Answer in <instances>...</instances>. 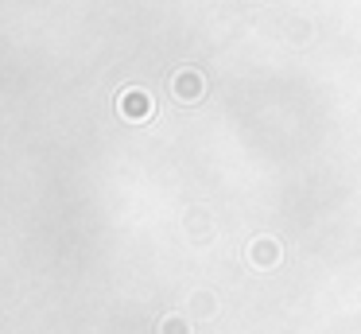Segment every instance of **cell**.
Returning a JSON list of instances; mask_svg holds the SVG:
<instances>
[{
	"label": "cell",
	"mask_w": 361,
	"mask_h": 334,
	"mask_svg": "<svg viewBox=\"0 0 361 334\" xmlns=\"http://www.w3.org/2000/svg\"><path fill=\"white\" fill-rule=\"evenodd\" d=\"M159 330H164V334H190V326H187V318H167Z\"/></svg>",
	"instance_id": "cell-4"
},
{
	"label": "cell",
	"mask_w": 361,
	"mask_h": 334,
	"mask_svg": "<svg viewBox=\"0 0 361 334\" xmlns=\"http://www.w3.org/2000/svg\"><path fill=\"white\" fill-rule=\"evenodd\" d=\"M117 109H121L125 121H148V117H152L148 90H125V93H121V101H117Z\"/></svg>",
	"instance_id": "cell-2"
},
{
	"label": "cell",
	"mask_w": 361,
	"mask_h": 334,
	"mask_svg": "<svg viewBox=\"0 0 361 334\" xmlns=\"http://www.w3.org/2000/svg\"><path fill=\"white\" fill-rule=\"evenodd\" d=\"M276 261H280V249H276V241H257V245H252V264H260V268H272Z\"/></svg>",
	"instance_id": "cell-3"
},
{
	"label": "cell",
	"mask_w": 361,
	"mask_h": 334,
	"mask_svg": "<svg viewBox=\"0 0 361 334\" xmlns=\"http://www.w3.org/2000/svg\"><path fill=\"white\" fill-rule=\"evenodd\" d=\"M171 97L179 101V105H198V101L206 97V74H202L198 66L175 70V78H171Z\"/></svg>",
	"instance_id": "cell-1"
}]
</instances>
